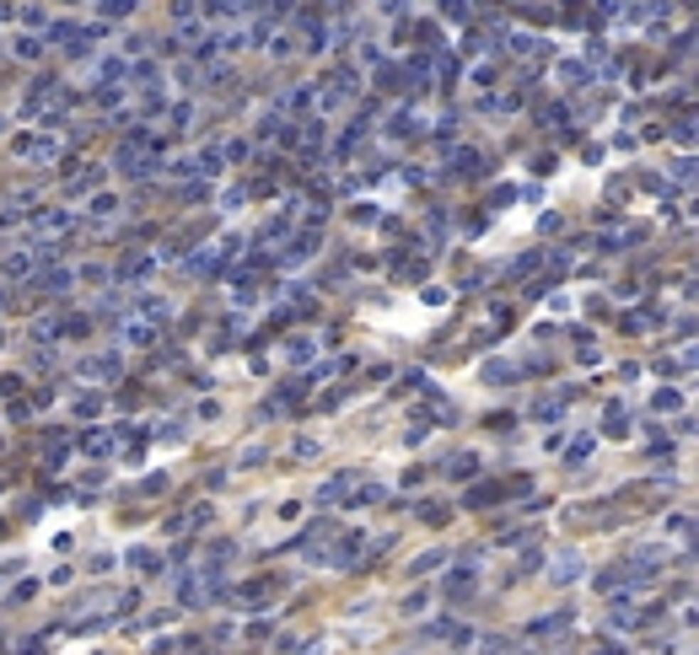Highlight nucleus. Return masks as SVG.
Wrapping results in <instances>:
<instances>
[{"label": "nucleus", "mask_w": 699, "mask_h": 655, "mask_svg": "<svg viewBox=\"0 0 699 655\" xmlns=\"http://www.w3.org/2000/svg\"><path fill=\"white\" fill-rule=\"evenodd\" d=\"M22 156H33V161H54V146H49V140H22Z\"/></svg>", "instance_id": "nucleus-1"}, {"label": "nucleus", "mask_w": 699, "mask_h": 655, "mask_svg": "<svg viewBox=\"0 0 699 655\" xmlns=\"http://www.w3.org/2000/svg\"><path fill=\"white\" fill-rule=\"evenodd\" d=\"M81 377H119V360H86Z\"/></svg>", "instance_id": "nucleus-2"}, {"label": "nucleus", "mask_w": 699, "mask_h": 655, "mask_svg": "<svg viewBox=\"0 0 699 655\" xmlns=\"http://www.w3.org/2000/svg\"><path fill=\"white\" fill-rule=\"evenodd\" d=\"M65 226H70V215H43V220H38V231H49V237H54V231H65Z\"/></svg>", "instance_id": "nucleus-3"}, {"label": "nucleus", "mask_w": 699, "mask_h": 655, "mask_svg": "<svg viewBox=\"0 0 699 655\" xmlns=\"http://www.w3.org/2000/svg\"><path fill=\"white\" fill-rule=\"evenodd\" d=\"M576 570H581L576 558H560V564H554V580H570V575H576Z\"/></svg>", "instance_id": "nucleus-4"}]
</instances>
